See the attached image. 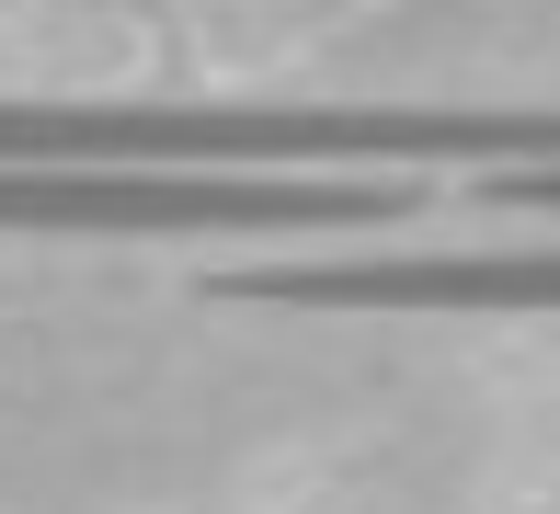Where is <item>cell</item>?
<instances>
[{"mask_svg": "<svg viewBox=\"0 0 560 514\" xmlns=\"http://www.w3.org/2000/svg\"><path fill=\"white\" fill-rule=\"evenodd\" d=\"M492 206H549V218H560V172H503Z\"/></svg>", "mask_w": 560, "mask_h": 514, "instance_id": "3", "label": "cell"}, {"mask_svg": "<svg viewBox=\"0 0 560 514\" xmlns=\"http://www.w3.org/2000/svg\"><path fill=\"white\" fill-rule=\"evenodd\" d=\"M412 184L366 172H126V161H0V229H389L412 218Z\"/></svg>", "mask_w": 560, "mask_h": 514, "instance_id": "1", "label": "cell"}, {"mask_svg": "<svg viewBox=\"0 0 560 514\" xmlns=\"http://www.w3.org/2000/svg\"><path fill=\"white\" fill-rule=\"evenodd\" d=\"M218 297L298 308H560V252H332V264H252Z\"/></svg>", "mask_w": 560, "mask_h": 514, "instance_id": "2", "label": "cell"}]
</instances>
